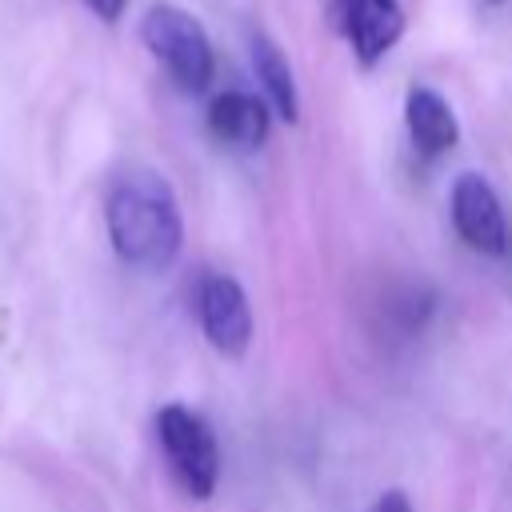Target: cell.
<instances>
[{
  "label": "cell",
  "instance_id": "2",
  "mask_svg": "<svg viewBox=\"0 0 512 512\" xmlns=\"http://www.w3.org/2000/svg\"><path fill=\"white\" fill-rule=\"evenodd\" d=\"M140 40L164 64V72L172 76L176 88H184V92H204L208 88V80L216 72V60H212L208 32L200 28V20L192 12L176 8V4H152L144 12Z\"/></svg>",
  "mask_w": 512,
  "mask_h": 512
},
{
  "label": "cell",
  "instance_id": "4",
  "mask_svg": "<svg viewBox=\"0 0 512 512\" xmlns=\"http://www.w3.org/2000/svg\"><path fill=\"white\" fill-rule=\"evenodd\" d=\"M196 316L208 344L224 356H244L252 340V308L232 276H204L196 288Z\"/></svg>",
  "mask_w": 512,
  "mask_h": 512
},
{
  "label": "cell",
  "instance_id": "9",
  "mask_svg": "<svg viewBox=\"0 0 512 512\" xmlns=\"http://www.w3.org/2000/svg\"><path fill=\"white\" fill-rule=\"evenodd\" d=\"M252 68H256V76H260V84H264L272 108L292 124V120L300 116L296 80H292V68H288V60H284V52H280L264 32L252 36Z\"/></svg>",
  "mask_w": 512,
  "mask_h": 512
},
{
  "label": "cell",
  "instance_id": "6",
  "mask_svg": "<svg viewBox=\"0 0 512 512\" xmlns=\"http://www.w3.org/2000/svg\"><path fill=\"white\" fill-rule=\"evenodd\" d=\"M332 24L360 64H376L404 36V12L396 0H332Z\"/></svg>",
  "mask_w": 512,
  "mask_h": 512
},
{
  "label": "cell",
  "instance_id": "11",
  "mask_svg": "<svg viewBox=\"0 0 512 512\" xmlns=\"http://www.w3.org/2000/svg\"><path fill=\"white\" fill-rule=\"evenodd\" d=\"M368 512H412V504H408V496H404V492H384Z\"/></svg>",
  "mask_w": 512,
  "mask_h": 512
},
{
  "label": "cell",
  "instance_id": "3",
  "mask_svg": "<svg viewBox=\"0 0 512 512\" xmlns=\"http://www.w3.org/2000/svg\"><path fill=\"white\" fill-rule=\"evenodd\" d=\"M156 436L176 484L192 500H208L220 480V452L212 428L184 404H164L156 412Z\"/></svg>",
  "mask_w": 512,
  "mask_h": 512
},
{
  "label": "cell",
  "instance_id": "10",
  "mask_svg": "<svg viewBox=\"0 0 512 512\" xmlns=\"http://www.w3.org/2000/svg\"><path fill=\"white\" fill-rule=\"evenodd\" d=\"M84 4L92 8V16H100L104 24H112V20H120V12H124L128 0H84Z\"/></svg>",
  "mask_w": 512,
  "mask_h": 512
},
{
  "label": "cell",
  "instance_id": "7",
  "mask_svg": "<svg viewBox=\"0 0 512 512\" xmlns=\"http://www.w3.org/2000/svg\"><path fill=\"white\" fill-rule=\"evenodd\" d=\"M208 132L228 148L252 152L268 140V108L248 92H220L208 104Z\"/></svg>",
  "mask_w": 512,
  "mask_h": 512
},
{
  "label": "cell",
  "instance_id": "8",
  "mask_svg": "<svg viewBox=\"0 0 512 512\" xmlns=\"http://www.w3.org/2000/svg\"><path fill=\"white\" fill-rule=\"evenodd\" d=\"M404 120H408V136L424 156H440L460 140V124L452 104L432 92V88H412L404 100Z\"/></svg>",
  "mask_w": 512,
  "mask_h": 512
},
{
  "label": "cell",
  "instance_id": "1",
  "mask_svg": "<svg viewBox=\"0 0 512 512\" xmlns=\"http://www.w3.org/2000/svg\"><path fill=\"white\" fill-rule=\"evenodd\" d=\"M104 224L116 256L136 272H164L184 240L176 192L160 172H124L104 204Z\"/></svg>",
  "mask_w": 512,
  "mask_h": 512
},
{
  "label": "cell",
  "instance_id": "5",
  "mask_svg": "<svg viewBox=\"0 0 512 512\" xmlns=\"http://www.w3.org/2000/svg\"><path fill=\"white\" fill-rule=\"evenodd\" d=\"M452 224H456V232L468 248H476L484 256H504L508 252V224H504L500 196L476 172H464L452 184Z\"/></svg>",
  "mask_w": 512,
  "mask_h": 512
}]
</instances>
